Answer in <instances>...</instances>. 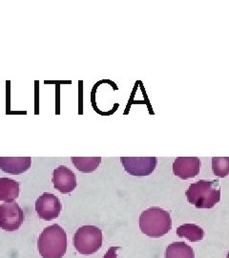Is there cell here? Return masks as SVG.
<instances>
[{
    "mask_svg": "<svg viewBox=\"0 0 229 258\" xmlns=\"http://www.w3.org/2000/svg\"><path fill=\"white\" fill-rule=\"evenodd\" d=\"M37 249L42 258H62L67 250V235L57 224L45 228L37 240Z\"/></svg>",
    "mask_w": 229,
    "mask_h": 258,
    "instance_id": "cell-1",
    "label": "cell"
},
{
    "mask_svg": "<svg viewBox=\"0 0 229 258\" xmlns=\"http://www.w3.org/2000/svg\"><path fill=\"white\" fill-rule=\"evenodd\" d=\"M185 195L197 209H212L220 200L219 180H200L189 185Z\"/></svg>",
    "mask_w": 229,
    "mask_h": 258,
    "instance_id": "cell-2",
    "label": "cell"
},
{
    "mask_svg": "<svg viewBox=\"0 0 229 258\" xmlns=\"http://www.w3.org/2000/svg\"><path fill=\"white\" fill-rule=\"evenodd\" d=\"M171 228L172 220L170 213L161 208H149L141 212L139 216V229L149 237H162L168 233Z\"/></svg>",
    "mask_w": 229,
    "mask_h": 258,
    "instance_id": "cell-3",
    "label": "cell"
},
{
    "mask_svg": "<svg viewBox=\"0 0 229 258\" xmlns=\"http://www.w3.org/2000/svg\"><path fill=\"white\" fill-rule=\"evenodd\" d=\"M103 242L102 231L96 226H83L75 231L73 245L84 255H90L101 249Z\"/></svg>",
    "mask_w": 229,
    "mask_h": 258,
    "instance_id": "cell-4",
    "label": "cell"
},
{
    "mask_svg": "<svg viewBox=\"0 0 229 258\" xmlns=\"http://www.w3.org/2000/svg\"><path fill=\"white\" fill-rule=\"evenodd\" d=\"M24 218V212L17 202H4L0 205V228L2 230L18 231Z\"/></svg>",
    "mask_w": 229,
    "mask_h": 258,
    "instance_id": "cell-5",
    "label": "cell"
},
{
    "mask_svg": "<svg viewBox=\"0 0 229 258\" xmlns=\"http://www.w3.org/2000/svg\"><path fill=\"white\" fill-rule=\"evenodd\" d=\"M120 162L130 175L142 177L153 173L156 169V157H121Z\"/></svg>",
    "mask_w": 229,
    "mask_h": 258,
    "instance_id": "cell-6",
    "label": "cell"
},
{
    "mask_svg": "<svg viewBox=\"0 0 229 258\" xmlns=\"http://www.w3.org/2000/svg\"><path fill=\"white\" fill-rule=\"evenodd\" d=\"M61 203L55 194L45 192L40 195L36 202L37 215L45 221L56 219L61 212Z\"/></svg>",
    "mask_w": 229,
    "mask_h": 258,
    "instance_id": "cell-7",
    "label": "cell"
},
{
    "mask_svg": "<svg viewBox=\"0 0 229 258\" xmlns=\"http://www.w3.org/2000/svg\"><path fill=\"white\" fill-rule=\"evenodd\" d=\"M201 160L198 157H178L173 164V173L177 177L187 180L199 174Z\"/></svg>",
    "mask_w": 229,
    "mask_h": 258,
    "instance_id": "cell-8",
    "label": "cell"
},
{
    "mask_svg": "<svg viewBox=\"0 0 229 258\" xmlns=\"http://www.w3.org/2000/svg\"><path fill=\"white\" fill-rule=\"evenodd\" d=\"M52 182L60 194H71L77 187V176L67 166H57L54 170Z\"/></svg>",
    "mask_w": 229,
    "mask_h": 258,
    "instance_id": "cell-9",
    "label": "cell"
},
{
    "mask_svg": "<svg viewBox=\"0 0 229 258\" xmlns=\"http://www.w3.org/2000/svg\"><path fill=\"white\" fill-rule=\"evenodd\" d=\"M31 164V157H0V169L9 174H22L30 169Z\"/></svg>",
    "mask_w": 229,
    "mask_h": 258,
    "instance_id": "cell-10",
    "label": "cell"
},
{
    "mask_svg": "<svg viewBox=\"0 0 229 258\" xmlns=\"http://www.w3.org/2000/svg\"><path fill=\"white\" fill-rule=\"evenodd\" d=\"M19 183L10 178H0V201L14 202L19 196Z\"/></svg>",
    "mask_w": 229,
    "mask_h": 258,
    "instance_id": "cell-11",
    "label": "cell"
},
{
    "mask_svg": "<svg viewBox=\"0 0 229 258\" xmlns=\"http://www.w3.org/2000/svg\"><path fill=\"white\" fill-rule=\"evenodd\" d=\"M71 161L75 168L83 173H91L99 168L101 157H72Z\"/></svg>",
    "mask_w": 229,
    "mask_h": 258,
    "instance_id": "cell-12",
    "label": "cell"
},
{
    "mask_svg": "<svg viewBox=\"0 0 229 258\" xmlns=\"http://www.w3.org/2000/svg\"><path fill=\"white\" fill-rule=\"evenodd\" d=\"M165 258H195L192 248L183 242H174L165 250Z\"/></svg>",
    "mask_w": 229,
    "mask_h": 258,
    "instance_id": "cell-13",
    "label": "cell"
},
{
    "mask_svg": "<svg viewBox=\"0 0 229 258\" xmlns=\"http://www.w3.org/2000/svg\"><path fill=\"white\" fill-rule=\"evenodd\" d=\"M177 235L191 242H199L204 237V231L195 224H183L177 229Z\"/></svg>",
    "mask_w": 229,
    "mask_h": 258,
    "instance_id": "cell-14",
    "label": "cell"
},
{
    "mask_svg": "<svg viewBox=\"0 0 229 258\" xmlns=\"http://www.w3.org/2000/svg\"><path fill=\"white\" fill-rule=\"evenodd\" d=\"M212 171L220 178L229 175V157H213Z\"/></svg>",
    "mask_w": 229,
    "mask_h": 258,
    "instance_id": "cell-15",
    "label": "cell"
},
{
    "mask_svg": "<svg viewBox=\"0 0 229 258\" xmlns=\"http://www.w3.org/2000/svg\"><path fill=\"white\" fill-rule=\"evenodd\" d=\"M119 249V247H111L103 258H117V250Z\"/></svg>",
    "mask_w": 229,
    "mask_h": 258,
    "instance_id": "cell-16",
    "label": "cell"
},
{
    "mask_svg": "<svg viewBox=\"0 0 229 258\" xmlns=\"http://www.w3.org/2000/svg\"><path fill=\"white\" fill-rule=\"evenodd\" d=\"M226 258H229V252H228V254H227V257Z\"/></svg>",
    "mask_w": 229,
    "mask_h": 258,
    "instance_id": "cell-17",
    "label": "cell"
}]
</instances>
